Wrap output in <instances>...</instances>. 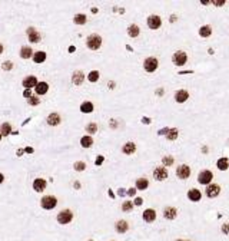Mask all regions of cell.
Instances as JSON below:
<instances>
[{
	"instance_id": "cell-11",
	"label": "cell",
	"mask_w": 229,
	"mask_h": 241,
	"mask_svg": "<svg viewBox=\"0 0 229 241\" xmlns=\"http://www.w3.org/2000/svg\"><path fill=\"white\" fill-rule=\"evenodd\" d=\"M26 33H27L29 40H30L32 43H37V42H40V33H39L35 27H29Z\"/></svg>"
},
{
	"instance_id": "cell-15",
	"label": "cell",
	"mask_w": 229,
	"mask_h": 241,
	"mask_svg": "<svg viewBox=\"0 0 229 241\" xmlns=\"http://www.w3.org/2000/svg\"><path fill=\"white\" fill-rule=\"evenodd\" d=\"M200 197H202V194H200V191L196 189V188L188 191V198H189L190 201H193V202H198V201L200 199Z\"/></svg>"
},
{
	"instance_id": "cell-28",
	"label": "cell",
	"mask_w": 229,
	"mask_h": 241,
	"mask_svg": "<svg viewBox=\"0 0 229 241\" xmlns=\"http://www.w3.org/2000/svg\"><path fill=\"white\" fill-rule=\"evenodd\" d=\"M80 110H82L83 113H90V112L93 110V103H92V102H83L82 106H80Z\"/></svg>"
},
{
	"instance_id": "cell-18",
	"label": "cell",
	"mask_w": 229,
	"mask_h": 241,
	"mask_svg": "<svg viewBox=\"0 0 229 241\" xmlns=\"http://www.w3.org/2000/svg\"><path fill=\"white\" fill-rule=\"evenodd\" d=\"M114 228H116V231H118V232L123 234V232H126V231H128L129 225H128V222H126L125 220H120V221H118V222H116V225H114Z\"/></svg>"
},
{
	"instance_id": "cell-14",
	"label": "cell",
	"mask_w": 229,
	"mask_h": 241,
	"mask_svg": "<svg viewBox=\"0 0 229 241\" xmlns=\"http://www.w3.org/2000/svg\"><path fill=\"white\" fill-rule=\"evenodd\" d=\"M188 98H189V93H188V90H183V89H180V90H178V92L175 93V99H176V102H179V103H183V102H186V100H188Z\"/></svg>"
},
{
	"instance_id": "cell-27",
	"label": "cell",
	"mask_w": 229,
	"mask_h": 241,
	"mask_svg": "<svg viewBox=\"0 0 229 241\" xmlns=\"http://www.w3.org/2000/svg\"><path fill=\"white\" fill-rule=\"evenodd\" d=\"M139 32H140V30H139V26H136V25H130L129 29H128V33H129L130 37H138Z\"/></svg>"
},
{
	"instance_id": "cell-44",
	"label": "cell",
	"mask_w": 229,
	"mask_h": 241,
	"mask_svg": "<svg viewBox=\"0 0 229 241\" xmlns=\"http://www.w3.org/2000/svg\"><path fill=\"white\" fill-rule=\"evenodd\" d=\"M102 162H103V157L100 155V157H97V158H96V162H95V164H96V165H100Z\"/></svg>"
},
{
	"instance_id": "cell-24",
	"label": "cell",
	"mask_w": 229,
	"mask_h": 241,
	"mask_svg": "<svg viewBox=\"0 0 229 241\" xmlns=\"http://www.w3.org/2000/svg\"><path fill=\"white\" fill-rule=\"evenodd\" d=\"M216 167H218L220 171H226V169H228V167H229V161H228V158H220V159H218Z\"/></svg>"
},
{
	"instance_id": "cell-8",
	"label": "cell",
	"mask_w": 229,
	"mask_h": 241,
	"mask_svg": "<svg viewBox=\"0 0 229 241\" xmlns=\"http://www.w3.org/2000/svg\"><path fill=\"white\" fill-rule=\"evenodd\" d=\"M153 177H155L156 181H163V179H166V178H168V171H166V168H165V167H158V168H155Z\"/></svg>"
},
{
	"instance_id": "cell-29",
	"label": "cell",
	"mask_w": 229,
	"mask_h": 241,
	"mask_svg": "<svg viewBox=\"0 0 229 241\" xmlns=\"http://www.w3.org/2000/svg\"><path fill=\"white\" fill-rule=\"evenodd\" d=\"M92 144H93L92 137H83V138L80 139V145H82L83 148H90V147H92Z\"/></svg>"
},
{
	"instance_id": "cell-48",
	"label": "cell",
	"mask_w": 229,
	"mask_h": 241,
	"mask_svg": "<svg viewBox=\"0 0 229 241\" xmlns=\"http://www.w3.org/2000/svg\"><path fill=\"white\" fill-rule=\"evenodd\" d=\"M135 192H136V189H135V188H130V189L128 191V194H129V195H135Z\"/></svg>"
},
{
	"instance_id": "cell-32",
	"label": "cell",
	"mask_w": 229,
	"mask_h": 241,
	"mask_svg": "<svg viewBox=\"0 0 229 241\" xmlns=\"http://www.w3.org/2000/svg\"><path fill=\"white\" fill-rule=\"evenodd\" d=\"M73 22L76 25H85L86 23V16L85 15H76L75 19H73Z\"/></svg>"
},
{
	"instance_id": "cell-19",
	"label": "cell",
	"mask_w": 229,
	"mask_h": 241,
	"mask_svg": "<svg viewBox=\"0 0 229 241\" xmlns=\"http://www.w3.org/2000/svg\"><path fill=\"white\" fill-rule=\"evenodd\" d=\"M35 90H36L37 95H45L49 90V85L46 82H40V83H37V86L35 88Z\"/></svg>"
},
{
	"instance_id": "cell-3",
	"label": "cell",
	"mask_w": 229,
	"mask_h": 241,
	"mask_svg": "<svg viewBox=\"0 0 229 241\" xmlns=\"http://www.w3.org/2000/svg\"><path fill=\"white\" fill-rule=\"evenodd\" d=\"M73 220V212L70 210H63L57 214V221L59 224H69Z\"/></svg>"
},
{
	"instance_id": "cell-5",
	"label": "cell",
	"mask_w": 229,
	"mask_h": 241,
	"mask_svg": "<svg viewBox=\"0 0 229 241\" xmlns=\"http://www.w3.org/2000/svg\"><path fill=\"white\" fill-rule=\"evenodd\" d=\"M143 68L146 72H155L158 69V59L156 58H146L143 62Z\"/></svg>"
},
{
	"instance_id": "cell-1",
	"label": "cell",
	"mask_w": 229,
	"mask_h": 241,
	"mask_svg": "<svg viewBox=\"0 0 229 241\" xmlns=\"http://www.w3.org/2000/svg\"><path fill=\"white\" fill-rule=\"evenodd\" d=\"M86 45H87L89 49L97 50V49L100 48V45H102V37H100L99 35H90V36L87 37V40H86Z\"/></svg>"
},
{
	"instance_id": "cell-26",
	"label": "cell",
	"mask_w": 229,
	"mask_h": 241,
	"mask_svg": "<svg viewBox=\"0 0 229 241\" xmlns=\"http://www.w3.org/2000/svg\"><path fill=\"white\" fill-rule=\"evenodd\" d=\"M45 59H46V53L42 52V50H39V52H36V53L33 55V60H35L36 63H42V62H45Z\"/></svg>"
},
{
	"instance_id": "cell-23",
	"label": "cell",
	"mask_w": 229,
	"mask_h": 241,
	"mask_svg": "<svg viewBox=\"0 0 229 241\" xmlns=\"http://www.w3.org/2000/svg\"><path fill=\"white\" fill-rule=\"evenodd\" d=\"M32 55H33V50H32L29 46H23V48L20 49V56H22L23 59H30Z\"/></svg>"
},
{
	"instance_id": "cell-39",
	"label": "cell",
	"mask_w": 229,
	"mask_h": 241,
	"mask_svg": "<svg viewBox=\"0 0 229 241\" xmlns=\"http://www.w3.org/2000/svg\"><path fill=\"white\" fill-rule=\"evenodd\" d=\"M86 168V164L85 162H75V169L76 171H83Z\"/></svg>"
},
{
	"instance_id": "cell-16",
	"label": "cell",
	"mask_w": 229,
	"mask_h": 241,
	"mask_svg": "<svg viewBox=\"0 0 229 241\" xmlns=\"http://www.w3.org/2000/svg\"><path fill=\"white\" fill-rule=\"evenodd\" d=\"M176 214H178V211H176L175 207H166L165 211H163V217H165L166 220H173V218H176Z\"/></svg>"
},
{
	"instance_id": "cell-53",
	"label": "cell",
	"mask_w": 229,
	"mask_h": 241,
	"mask_svg": "<svg viewBox=\"0 0 229 241\" xmlns=\"http://www.w3.org/2000/svg\"><path fill=\"white\" fill-rule=\"evenodd\" d=\"M89 241H93V240H89Z\"/></svg>"
},
{
	"instance_id": "cell-50",
	"label": "cell",
	"mask_w": 229,
	"mask_h": 241,
	"mask_svg": "<svg viewBox=\"0 0 229 241\" xmlns=\"http://www.w3.org/2000/svg\"><path fill=\"white\" fill-rule=\"evenodd\" d=\"M3 179H5V177H3V174H0V184L3 182Z\"/></svg>"
},
{
	"instance_id": "cell-54",
	"label": "cell",
	"mask_w": 229,
	"mask_h": 241,
	"mask_svg": "<svg viewBox=\"0 0 229 241\" xmlns=\"http://www.w3.org/2000/svg\"><path fill=\"white\" fill-rule=\"evenodd\" d=\"M178 241H182V240H178Z\"/></svg>"
},
{
	"instance_id": "cell-47",
	"label": "cell",
	"mask_w": 229,
	"mask_h": 241,
	"mask_svg": "<svg viewBox=\"0 0 229 241\" xmlns=\"http://www.w3.org/2000/svg\"><path fill=\"white\" fill-rule=\"evenodd\" d=\"M142 122H143V124H150V118H146V116H145V118L142 119Z\"/></svg>"
},
{
	"instance_id": "cell-36",
	"label": "cell",
	"mask_w": 229,
	"mask_h": 241,
	"mask_svg": "<svg viewBox=\"0 0 229 241\" xmlns=\"http://www.w3.org/2000/svg\"><path fill=\"white\" fill-rule=\"evenodd\" d=\"M132 208H133V204H132L130 201H126V202H123V205H122V210L126 211V212H130Z\"/></svg>"
},
{
	"instance_id": "cell-41",
	"label": "cell",
	"mask_w": 229,
	"mask_h": 241,
	"mask_svg": "<svg viewBox=\"0 0 229 241\" xmlns=\"http://www.w3.org/2000/svg\"><path fill=\"white\" fill-rule=\"evenodd\" d=\"M222 232L229 235V222H226V224H223V225H222Z\"/></svg>"
},
{
	"instance_id": "cell-34",
	"label": "cell",
	"mask_w": 229,
	"mask_h": 241,
	"mask_svg": "<svg viewBox=\"0 0 229 241\" xmlns=\"http://www.w3.org/2000/svg\"><path fill=\"white\" fill-rule=\"evenodd\" d=\"M87 79H89L90 82H96V80L99 79V72H97V70H92V72L89 73Z\"/></svg>"
},
{
	"instance_id": "cell-46",
	"label": "cell",
	"mask_w": 229,
	"mask_h": 241,
	"mask_svg": "<svg viewBox=\"0 0 229 241\" xmlns=\"http://www.w3.org/2000/svg\"><path fill=\"white\" fill-rule=\"evenodd\" d=\"M168 132H169V129H168V128H163L162 131H159V135H166Z\"/></svg>"
},
{
	"instance_id": "cell-37",
	"label": "cell",
	"mask_w": 229,
	"mask_h": 241,
	"mask_svg": "<svg viewBox=\"0 0 229 241\" xmlns=\"http://www.w3.org/2000/svg\"><path fill=\"white\" fill-rule=\"evenodd\" d=\"M162 162H163V165H166V167H170V165L173 164V157H172V155H169V157H165Z\"/></svg>"
},
{
	"instance_id": "cell-22",
	"label": "cell",
	"mask_w": 229,
	"mask_h": 241,
	"mask_svg": "<svg viewBox=\"0 0 229 241\" xmlns=\"http://www.w3.org/2000/svg\"><path fill=\"white\" fill-rule=\"evenodd\" d=\"M47 124L49 125H59L60 124V116L57 115V113H50L49 116H47Z\"/></svg>"
},
{
	"instance_id": "cell-7",
	"label": "cell",
	"mask_w": 229,
	"mask_h": 241,
	"mask_svg": "<svg viewBox=\"0 0 229 241\" xmlns=\"http://www.w3.org/2000/svg\"><path fill=\"white\" fill-rule=\"evenodd\" d=\"M176 175H178V178H180V179H186V178H189V175H190V168H189L188 165H179L178 169H176Z\"/></svg>"
},
{
	"instance_id": "cell-17",
	"label": "cell",
	"mask_w": 229,
	"mask_h": 241,
	"mask_svg": "<svg viewBox=\"0 0 229 241\" xmlns=\"http://www.w3.org/2000/svg\"><path fill=\"white\" fill-rule=\"evenodd\" d=\"M33 188H35V191H37V192L45 191V188H46V181H45V179H42V178L35 179V182H33Z\"/></svg>"
},
{
	"instance_id": "cell-2",
	"label": "cell",
	"mask_w": 229,
	"mask_h": 241,
	"mask_svg": "<svg viewBox=\"0 0 229 241\" xmlns=\"http://www.w3.org/2000/svg\"><path fill=\"white\" fill-rule=\"evenodd\" d=\"M40 205H42L45 210H53V208L57 205V199H56V197H53V195H46V197L42 198Z\"/></svg>"
},
{
	"instance_id": "cell-51",
	"label": "cell",
	"mask_w": 229,
	"mask_h": 241,
	"mask_svg": "<svg viewBox=\"0 0 229 241\" xmlns=\"http://www.w3.org/2000/svg\"><path fill=\"white\" fill-rule=\"evenodd\" d=\"M2 52H3V45L0 43V53H2Z\"/></svg>"
},
{
	"instance_id": "cell-43",
	"label": "cell",
	"mask_w": 229,
	"mask_h": 241,
	"mask_svg": "<svg viewBox=\"0 0 229 241\" xmlns=\"http://www.w3.org/2000/svg\"><path fill=\"white\" fill-rule=\"evenodd\" d=\"M23 95H25V98H27V99H29V98L32 96V92H30V89H26V90L23 92Z\"/></svg>"
},
{
	"instance_id": "cell-42",
	"label": "cell",
	"mask_w": 229,
	"mask_h": 241,
	"mask_svg": "<svg viewBox=\"0 0 229 241\" xmlns=\"http://www.w3.org/2000/svg\"><path fill=\"white\" fill-rule=\"evenodd\" d=\"M213 5L215 6H222V5H225V0H215Z\"/></svg>"
},
{
	"instance_id": "cell-6",
	"label": "cell",
	"mask_w": 229,
	"mask_h": 241,
	"mask_svg": "<svg viewBox=\"0 0 229 241\" xmlns=\"http://www.w3.org/2000/svg\"><path fill=\"white\" fill-rule=\"evenodd\" d=\"M212 178H213V174H212L210 171H208V169L202 171V172H200V174L198 175V181H199V184H202V185L210 184Z\"/></svg>"
},
{
	"instance_id": "cell-52",
	"label": "cell",
	"mask_w": 229,
	"mask_h": 241,
	"mask_svg": "<svg viewBox=\"0 0 229 241\" xmlns=\"http://www.w3.org/2000/svg\"><path fill=\"white\" fill-rule=\"evenodd\" d=\"M2 137H3V135H2V134H0V139H2Z\"/></svg>"
},
{
	"instance_id": "cell-31",
	"label": "cell",
	"mask_w": 229,
	"mask_h": 241,
	"mask_svg": "<svg viewBox=\"0 0 229 241\" xmlns=\"http://www.w3.org/2000/svg\"><path fill=\"white\" fill-rule=\"evenodd\" d=\"M0 134H2V135H9V134H12V127H10V124H3L2 127H0Z\"/></svg>"
},
{
	"instance_id": "cell-35",
	"label": "cell",
	"mask_w": 229,
	"mask_h": 241,
	"mask_svg": "<svg viewBox=\"0 0 229 241\" xmlns=\"http://www.w3.org/2000/svg\"><path fill=\"white\" fill-rule=\"evenodd\" d=\"M86 131L90 132V134H95V132H97V125H96L95 122H92V124H89V125L86 127Z\"/></svg>"
},
{
	"instance_id": "cell-38",
	"label": "cell",
	"mask_w": 229,
	"mask_h": 241,
	"mask_svg": "<svg viewBox=\"0 0 229 241\" xmlns=\"http://www.w3.org/2000/svg\"><path fill=\"white\" fill-rule=\"evenodd\" d=\"M27 102H29V105H39L40 99H39V98H36V96H30V98L27 99Z\"/></svg>"
},
{
	"instance_id": "cell-10",
	"label": "cell",
	"mask_w": 229,
	"mask_h": 241,
	"mask_svg": "<svg viewBox=\"0 0 229 241\" xmlns=\"http://www.w3.org/2000/svg\"><path fill=\"white\" fill-rule=\"evenodd\" d=\"M219 192H220V187H219L218 184H210V185H208V188H206V195H208L209 198L218 197Z\"/></svg>"
},
{
	"instance_id": "cell-45",
	"label": "cell",
	"mask_w": 229,
	"mask_h": 241,
	"mask_svg": "<svg viewBox=\"0 0 229 241\" xmlns=\"http://www.w3.org/2000/svg\"><path fill=\"white\" fill-rule=\"evenodd\" d=\"M142 204H143V199H142V198H136V199H135V205L139 207V205H142Z\"/></svg>"
},
{
	"instance_id": "cell-25",
	"label": "cell",
	"mask_w": 229,
	"mask_h": 241,
	"mask_svg": "<svg viewBox=\"0 0 229 241\" xmlns=\"http://www.w3.org/2000/svg\"><path fill=\"white\" fill-rule=\"evenodd\" d=\"M148 187H149V181H148L146 178H139V179L136 181V188H138V189L143 191V189H146Z\"/></svg>"
},
{
	"instance_id": "cell-40",
	"label": "cell",
	"mask_w": 229,
	"mask_h": 241,
	"mask_svg": "<svg viewBox=\"0 0 229 241\" xmlns=\"http://www.w3.org/2000/svg\"><path fill=\"white\" fill-rule=\"evenodd\" d=\"M12 62H3V65H2V68L5 69V70H10L12 69Z\"/></svg>"
},
{
	"instance_id": "cell-4",
	"label": "cell",
	"mask_w": 229,
	"mask_h": 241,
	"mask_svg": "<svg viewBox=\"0 0 229 241\" xmlns=\"http://www.w3.org/2000/svg\"><path fill=\"white\" fill-rule=\"evenodd\" d=\"M172 60H173V63H175L176 66H183V65L186 63V60H188V56H186L185 52L178 50V52H175V55L172 56Z\"/></svg>"
},
{
	"instance_id": "cell-13",
	"label": "cell",
	"mask_w": 229,
	"mask_h": 241,
	"mask_svg": "<svg viewBox=\"0 0 229 241\" xmlns=\"http://www.w3.org/2000/svg\"><path fill=\"white\" fill-rule=\"evenodd\" d=\"M23 86L26 88V89H30V88H36L37 86V79H36V76H27V78H25L23 79Z\"/></svg>"
},
{
	"instance_id": "cell-21",
	"label": "cell",
	"mask_w": 229,
	"mask_h": 241,
	"mask_svg": "<svg viewBox=\"0 0 229 241\" xmlns=\"http://www.w3.org/2000/svg\"><path fill=\"white\" fill-rule=\"evenodd\" d=\"M122 151H123L126 155H132V154L136 151V145H135L133 142H128V144H125V145H123Z\"/></svg>"
},
{
	"instance_id": "cell-49",
	"label": "cell",
	"mask_w": 229,
	"mask_h": 241,
	"mask_svg": "<svg viewBox=\"0 0 229 241\" xmlns=\"http://www.w3.org/2000/svg\"><path fill=\"white\" fill-rule=\"evenodd\" d=\"M25 151H26V152H29V154H32V152H33V149H32V148H26Z\"/></svg>"
},
{
	"instance_id": "cell-33",
	"label": "cell",
	"mask_w": 229,
	"mask_h": 241,
	"mask_svg": "<svg viewBox=\"0 0 229 241\" xmlns=\"http://www.w3.org/2000/svg\"><path fill=\"white\" fill-rule=\"evenodd\" d=\"M166 138L169 139V141H175L176 138H178V129H169V132L166 134Z\"/></svg>"
},
{
	"instance_id": "cell-9",
	"label": "cell",
	"mask_w": 229,
	"mask_h": 241,
	"mask_svg": "<svg viewBox=\"0 0 229 241\" xmlns=\"http://www.w3.org/2000/svg\"><path fill=\"white\" fill-rule=\"evenodd\" d=\"M160 25H162V20H160L159 16L153 15V16H149V17H148V26H149L150 29L156 30V29L160 27Z\"/></svg>"
},
{
	"instance_id": "cell-30",
	"label": "cell",
	"mask_w": 229,
	"mask_h": 241,
	"mask_svg": "<svg viewBox=\"0 0 229 241\" xmlns=\"http://www.w3.org/2000/svg\"><path fill=\"white\" fill-rule=\"evenodd\" d=\"M210 33H212L210 26H202L200 30H199V35H200L202 37H208V36H210Z\"/></svg>"
},
{
	"instance_id": "cell-12",
	"label": "cell",
	"mask_w": 229,
	"mask_h": 241,
	"mask_svg": "<svg viewBox=\"0 0 229 241\" xmlns=\"http://www.w3.org/2000/svg\"><path fill=\"white\" fill-rule=\"evenodd\" d=\"M143 220H145L146 222H153V221L156 220V212H155V210H152V208L145 210V211H143Z\"/></svg>"
},
{
	"instance_id": "cell-20",
	"label": "cell",
	"mask_w": 229,
	"mask_h": 241,
	"mask_svg": "<svg viewBox=\"0 0 229 241\" xmlns=\"http://www.w3.org/2000/svg\"><path fill=\"white\" fill-rule=\"evenodd\" d=\"M83 79H85V75H83L80 70L75 72V73H73V76H72V82H73L75 85H82Z\"/></svg>"
}]
</instances>
